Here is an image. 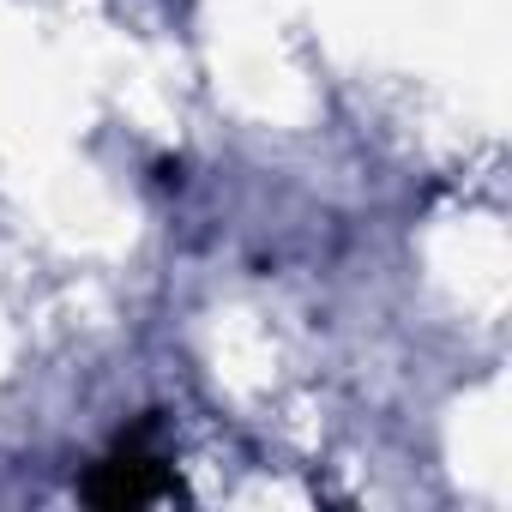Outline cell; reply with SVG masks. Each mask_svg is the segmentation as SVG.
Returning a JSON list of instances; mask_svg holds the SVG:
<instances>
[{
	"instance_id": "cell-1",
	"label": "cell",
	"mask_w": 512,
	"mask_h": 512,
	"mask_svg": "<svg viewBox=\"0 0 512 512\" xmlns=\"http://www.w3.org/2000/svg\"><path fill=\"white\" fill-rule=\"evenodd\" d=\"M169 488H175L169 464H163L157 452H145V440L133 434V440H121V446L91 470L85 500H97V506H139V500H157V494H169Z\"/></svg>"
}]
</instances>
